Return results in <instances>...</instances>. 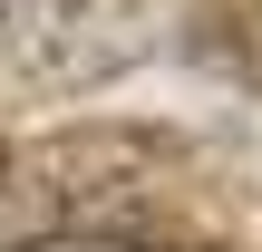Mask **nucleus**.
I'll use <instances>...</instances> for the list:
<instances>
[{
  "label": "nucleus",
  "mask_w": 262,
  "mask_h": 252,
  "mask_svg": "<svg viewBox=\"0 0 262 252\" xmlns=\"http://www.w3.org/2000/svg\"><path fill=\"white\" fill-rule=\"evenodd\" d=\"M29 252H136V243H97V233H78V243H29Z\"/></svg>",
  "instance_id": "obj_1"
}]
</instances>
